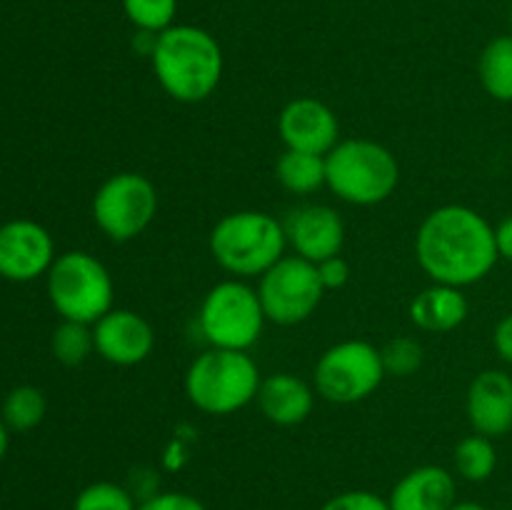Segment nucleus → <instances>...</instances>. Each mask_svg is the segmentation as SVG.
<instances>
[{"label":"nucleus","mask_w":512,"mask_h":510,"mask_svg":"<svg viewBox=\"0 0 512 510\" xmlns=\"http://www.w3.org/2000/svg\"><path fill=\"white\" fill-rule=\"evenodd\" d=\"M95 355L110 365L133 368L150 358L155 330L148 320L130 308H113L93 325Z\"/></svg>","instance_id":"12"},{"label":"nucleus","mask_w":512,"mask_h":510,"mask_svg":"<svg viewBox=\"0 0 512 510\" xmlns=\"http://www.w3.org/2000/svg\"><path fill=\"white\" fill-rule=\"evenodd\" d=\"M275 178L293 195L318 193L325 188V155L285 148L275 163Z\"/></svg>","instance_id":"20"},{"label":"nucleus","mask_w":512,"mask_h":510,"mask_svg":"<svg viewBox=\"0 0 512 510\" xmlns=\"http://www.w3.org/2000/svg\"><path fill=\"white\" fill-rule=\"evenodd\" d=\"M380 355H383L385 373L395 375V378H408L423 365V345L408 335H400V338L385 343V348H380Z\"/></svg>","instance_id":"26"},{"label":"nucleus","mask_w":512,"mask_h":510,"mask_svg":"<svg viewBox=\"0 0 512 510\" xmlns=\"http://www.w3.org/2000/svg\"><path fill=\"white\" fill-rule=\"evenodd\" d=\"M450 510H488V508L480 503H473V500H463V503H455Z\"/></svg>","instance_id":"34"},{"label":"nucleus","mask_w":512,"mask_h":510,"mask_svg":"<svg viewBox=\"0 0 512 510\" xmlns=\"http://www.w3.org/2000/svg\"><path fill=\"white\" fill-rule=\"evenodd\" d=\"M123 10L135 30L158 35L175 25L178 0H123Z\"/></svg>","instance_id":"24"},{"label":"nucleus","mask_w":512,"mask_h":510,"mask_svg":"<svg viewBox=\"0 0 512 510\" xmlns=\"http://www.w3.org/2000/svg\"><path fill=\"white\" fill-rule=\"evenodd\" d=\"M495 245H498L500 258L512 263V213L495 225Z\"/></svg>","instance_id":"31"},{"label":"nucleus","mask_w":512,"mask_h":510,"mask_svg":"<svg viewBox=\"0 0 512 510\" xmlns=\"http://www.w3.org/2000/svg\"><path fill=\"white\" fill-rule=\"evenodd\" d=\"M458 503V485L450 470L420 465L405 473L390 490V510H450Z\"/></svg>","instance_id":"16"},{"label":"nucleus","mask_w":512,"mask_h":510,"mask_svg":"<svg viewBox=\"0 0 512 510\" xmlns=\"http://www.w3.org/2000/svg\"><path fill=\"white\" fill-rule=\"evenodd\" d=\"M8 448H10V428L5 425V420L0 418V460L8 455Z\"/></svg>","instance_id":"33"},{"label":"nucleus","mask_w":512,"mask_h":510,"mask_svg":"<svg viewBox=\"0 0 512 510\" xmlns=\"http://www.w3.org/2000/svg\"><path fill=\"white\" fill-rule=\"evenodd\" d=\"M148 58L158 85L178 103H203L223 80V48L198 25H170L155 35Z\"/></svg>","instance_id":"2"},{"label":"nucleus","mask_w":512,"mask_h":510,"mask_svg":"<svg viewBox=\"0 0 512 510\" xmlns=\"http://www.w3.org/2000/svg\"><path fill=\"white\" fill-rule=\"evenodd\" d=\"M45 278L50 305L63 320L95 325L115 308L113 275L88 250L60 253Z\"/></svg>","instance_id":"6"},{"label":"nucleus","mask_w":512,"mask_h":510,"mask_svg":"<svg viewBox=\"0 0 512 510\" xmlns=\"http://www.w3.org/2000/svg\"><path fill=\"white\" fill-rule=\"evenodd\" d=\"M478 78L485 93L498 103H512V33L498 35L478 58Z\"/></svg>","instance_id":"19"},{"label":"nucleus","mask_w":512,"mask_h":510,"mask_svg":"<svg viewBox=\"0 0 512 510\" xmlns=\"http://www.w3.org/2000/svg\"><path fill=\"white\" fill-rule=\"evenodd\" d=\"M510 28H512V8H510Z\"/></svg>","instance_id":"35"},{"label":"nucleus","mask_w":512,"mask_h":510,"mask_svg":"<svg viewBox=\"0 0 512 510\" xmlns=\"http://www.w3.org/2000/svg\"><path fill=\"white\" fill-rule=\"evenodd\" d=\"M55 258V240L45 225L28 218L0 225V278L10 283H30L48 275Z\"/></svg>","instance_id":"11"},{"label":"nucleus","mask_w":512,"mask_h":510,"mask_svg":"<svg viewBox=\"0 0 512 510\" xmlns=\"http://www.w3.org/2000/svg\"><path fill=\"white\" fill-rule=\"evenodd\" d=\"M73 510H138L135 495L113 480L90 483L75 495Z\"/></svg>","instance_id":"25"},{"label":"nucleus","mask_w":512,"mask_h":510,"mask_svg":"<svg viewBox=\"0 0 512 510\" xmlns=\"http://www.w3.org/2000/svg\"><path fill=\"white\" fill-rule=\"evenodd\" d=\"M388 378L380 348L368 340H343L325 350L313 370V388L323 400L353 405L368 400Z\"/></svg>","instance_id":"8"},{"label":"nucleus","mask_w":512,"mask_h":510,"mask_svg":"<svg viewBox=\"0 0 512 510\" xmlns=\"http://www.w3.org/2000/svg\"><path fill=\"white\" fill-rule=\"evenodd\" d=\"M398 183V158L383 143L348 138L325 155V188L348 205L370 208L385 203Z\"/></svg>","instance_id":"4"},{"label":"nucleus","mask_w":512,"mask_h":510,"mask_svg":"<svg viewBox=\"0 0 512 510\" xmlns=\"http://www.w3.org/2000/svg\"><path fill=\"white\" fill-rule=\"evenodd\" d=\"M265 310L258 290L240 278L215 283L198 310V325L210 348L250 350L263 335Z\"/></svg>","instance_id":"7"},{"label":"nucleus","mask_w":512,"mask_h":510,"mask_svg":"<svg viewBox=\"0 0 512 510\" xmlns=\"http://www.w3.org/2000/svg\"><path fill=\"white\" fill-rule=\"evenodd\" d=\"M493 345L495 353H498L505 363L512 365V310L508 315H503V318L498 320V325H495Z\"/></svg>","instance_id":"30"},{"label":"nucleus","mask_w":512,"mask_h":510,"mask_svg":"<svg viewBox=\"0 0 512 510\" xmlns=\"http://www.w3.org/2000/svg\"><path fill=\"white\" fill-rule=\"evenodd\" d=\"M415 260L433 283L455 288L480 283L500 260L495 225L470 205H440L415 233Z\"/></svg>","instance_id":"1"},{"label":"nucleus","mask_w":512,"mask_h":510,"mask_svg":"<svg viewBox=\"0 0 512 510\" xmlns=\"http://www.w3.org/2000/svg\"><path fill=\"white\" fill-rule=\"evenodd\" d=\"M320 510H390L388 500L370 490H345L333 495Z\"/></svg>","instance_id":"27"},{"label":"nucleus","mask_w":512,"mask_h":510,"mask_svg":"<svg viewBox=\"0 0 512 510\" xmlns=\"http://www.w3.org/2000/svg\"><path fill=\"white\" fill-rule=\"evenodd\" d=\"M278 135L285 148L328 155L340 143L338 115L318 98H295L280 110Z\"/></svg>","instance_id":"14"},{"label":"nucleus","mask_w":512,"mask_h":510,"mask_svg":"<svg viewBox=\"0 0 512 510\" xmlns=\"http://www.w3.org/2000/svg\"><path fill=\"white\" fill-rule=\"evenodd\" d=\"M455 473L468 483H485L493 478L495 468H498V450H495L493 438L473 433L465 435L453 453Z\"/></svg>","instance_id":"21"},{"label":"nucleus","mask_w":512,"mask_h":510,"mask_svg":"<svg viewBox=\"0 0 512 510\" xmlns=\"http://www.w3.org/2000/svg\"><path fill=\"white\" fill-rule=\"evenodd\" d=\"M263 378L248 350L208 348L185 373V395L205 415H233L248 408Z\"/></svg>","instance_id":"5"},{"label":"nucleus","mask_w":512,"mask_h":510,"mask_svg":"<svg viewBox=\"0 0 512 510\" xmlns=\"http://www.w3.org/2000/svg\"><path fill=\"white\" fill-rule=\"evenodd\" d=\"M315 388L293 373H273L263 378L258 390V405L265 420L280 428H293L308 420L315 408Z\"/></svg>","instance_id":"17"},{"label":"nucleus","mask_w":512,"mask_h":510,"mask_svg":"<svg viewBox=\"0 0 512 510\" xmlns=\"http://www.w3.org/2000/svg\"><path fill=\"white\" fill-rule=\"evenodd\" d=\"M160 208L158 188L143 173L123 170L100 183L93 195V220L105 238L128 243L150 228Z\"/></svg>","instance_id":"9"},{"label":"nucleus","mask_w":512,"mask_h":510,"mask_svg":"<svg viewBox=\"0 0 512 510\" xmlns=\"http://www.w3.org/2000/svg\"><path fill=\"white\" fill-rule=\"evenodd\" d=\"M258 298L268 323L300 325L320 308L325 288L320 283L318 265L300 255H283L258 280Z\"/></svg>","instance_id":"10"},{"label":"nucleus","mask_w":512,"mask_h":510,"mask_svg":"<svg viewBox=\"0 0 512 510\" xmlns=\"http://www.w3.org/2000/svg\"><path fill=\"white\" fill-rule=\"evenodd\" d=\"M470 303L463 288L433 283L410 303V320L425 333H450L468 320Z\"/></svg>","instance_id":"18"},{"label":"nucleus","mask_w":512,"mask_h":510,"mask_svg":"<svg viewBox=\"0 0 512 510\" xmlns=\"http://www.w3.org/2000/svg\"><path fill=\"white\" fill-rule=\"evenodd\" d=\"M138 510H208L195 495L180 493V490H165L150 498L140 500Z\"/></svg>","instance_id":"28"},{"label":"nucleus","mask_w":512,"mask_h":510,"mask_svg":"<svg viewBox=\"0 0 512 510\" xmlns=\"http://www.w3.org/2000/svg\"><path fill=\"white\" fill-rule=\"evenodd\" d=\"M215 263L233 278H260L288 248L283 220L265 210H235L213 225L208 238Z\"/></svg>","instance_id":"3"},{"label":"nucleus","mask_w":512,"mask_h":510,"mask_svg":"<svg viewBox=\"0 0 512 510\" xmlns=\"http://www.w3.org/2000/svg\"><path fill=\"white\" fill-rule=\"evenodd\" d=\"M315 265H318L320 283H323L325 290H338L350 280V265L345 263V258H340V255L325 258Z\"/></svg>","instance_id":"29"},{"label":"nucleus","mask_w":512,"mask_h":510,"mask_svg":"<svg viewBox=\"0 0 512 510\" xmlns=\"http://www.w3.org/2000/svg\"><path fill=\"white\" fill-rule=\"evenodd\" d=\"M45 413H48V400H45L43 390L35 385H18L5 395L3 405H0V418L15 433H28V430L38 428L45 420Z\"/></svg>","instance_id":"22"},{"label":"nucleus","mask_w":512,"mask_h":510,"mask_svg":"<svg viewBox=\"0 0 512 510\" xmlns=\"http://www.w3.org/2000/svg\"><path fill=\"white\" fill-rule=\"evenodd\" d=\"M465 413L473 433L503 438L512 430V375L505 370H483L470 383Z\"/></svg>","instance_id":"15"},{"label":"nucleus","mask_w":512,"mask_h":510,"mask_svg":"<svg viewBox=\"0 0 512 510\" xmlns=\"http://www.w3.org/2000/svg\"><path fill=\"white\" fill-rule=\"evenodd\" d=\"M50 350H53L55 360L68 365V368L83 365L85 360L95 353L93 325L63 320V323L53 330V335H50Z\"/></svg>","instance_id":"23"},{"label":"nucleus","mask_w":512,"mask_h":510,"mask_svg":"<svg viewBox=\"0 0 512 510\" xmlns=\"http://www.w3.org/2000/svg\"><path fill=\"white\" fill-rule=\"evenodd\" d=\"M188 460V443H185L183 435H175L173 443L168 445V450H165V468L168 470H178L183 468V463Z\"/></svg>","instance_id":"32"},{"label":"nucleus","mask_w":512,"mask_h":510,"mask_svg":"<svg viewBox=\"0 0 512 510\" xmlns=\"http://www.w3.org/2000/svg\"><path fill=\"white\" fill-rule=\"evenodd\" d=\"M285 238L295 255L320 263L325 258L340 255L345 245V223L340 213L330 205L308 203L290 210L283 220Z\"/></svg>","instance_id":"13"}]
</instances>
